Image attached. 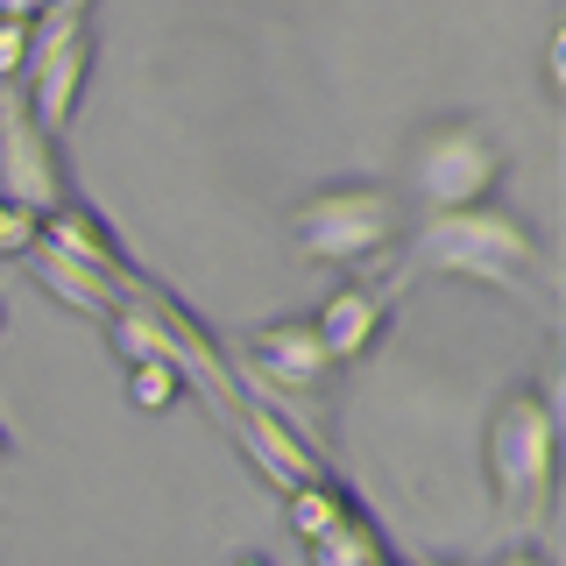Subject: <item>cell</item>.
<instances>
[{"label": "cell", "instance_id": "obj_9", "mask_svg": "<svg viewBox=\"0 0 566 566\" xmlns=\"http://www.w3.org/2000/svg\"><path fill=\"white\" fill-rule=\"evenodd\" d=\"M397 291H403L397 276H376V283H340V291H333L326 305L312 312L318 340L333 347V361H340V368H354V361H368V354H376L382 326H389V305H397Z\"/></svg>", "mask_w": 566, "mask_h": 566}, {"label": "cell", "instance_id": "obj_8", "mask_svg": "<svg viewBox=\"0 0 566 566\" xmlns=\"http://www.w3.org/2000/svg\"><path fill=\"white\" fill-rule=\"evenodd\" d=\"M234 432H241L248 460H255V468L270 474L276 489H297V482H318V474H333L326 447H318V439H312L297 418H283L270 397H255V389L234 403Z\"/></svg>", "mask_w": 566, "mask_h": 566}, {"label": "cell", "instance_id": "obj_11", "mask_svg": "<svg viewBox=\"0 0 566 566\" xmlns=\"http://www.w3.org/2000/svg\"><path fill=\"white\" fill-rule=\"evenodd\" d=\"M35 283H43L57 305H71L78 318H93V326H106V318L128 305V276L93 270V262L64 255V248H43V255H35Z\"/></svg>", "mask_w": 566, "mask_h": 566}, {"label": "cell", "instance_id": "obj_12", "mask_svg": "<svg viewBox=\"0 0 566 566\" xmlns=\"http://www.w3.org/2000/svg\"><path fill=\"white\" fill-rule=\"evenodd\" d=\"M312 559L318 566H376V559H389V538L376 531V517L361 510V495L340 510V524H333L326 538H312Z\"/></svg>", "mask_w": 566, "mask_h": 566}, {"label": "cell", "instance_id": "obj_15", "mask_svg": "<svg viewBox=\"0 0 566 566\" xmlns=\"http://www.w3.org/2000/svg\"><path fill=\"white\" fill-rule=\"evenodd\" d=\"M35 248H43V212L0 191V262H22Z\"/></svg>", "mask_w": 566, "mask_h": 566}, {"label": "cell", "instance_id": "obj_22", "mask_svg": "<svg viewBox=\"0 0 566 566\" xmlns=\"http://www.w3.org/2000/svg\"><path fill=\"white\" fill-rule=\"evenodd\" d=\"M8 453H14V439H8V424H0V468H8Z\"/></svg>", "mask_w": 566, "mask_h": 566}, {"label": "cell", "instance_id": "obj_19", "mask_svg": "<svg viewBox=\"0 0 566 566\" xmlns=\"http://www.w3.org/2000/svg\"><path fill=\"white\" fill-rule=\"evenodd\" d=\"M495 566H553V559H545V545H538V538H524V545H510V553L495 559Z\"/></svg>", "mask_w": 566, "mask_h": 566}, {"label": "cell", "instance_id": "obj_6", "mask_svg": "<svg viewBox=\"0 0 566 566\" xmlns=\"http://www.w3.org/2000/svg\"><path fill=\"white\" fill-rule=\"evenodd\" d=\"M0 191L22 199L35 212L71 199V164H64V135L35 120V106L22 85H0Z\"/></svg>", "mask_w": 566, "mask_h": 566}, {"label": "cell", "instance_id": "obj_2", "mask_svg": "<svg viewBox=\"0 0 566 566\" xmlns=\"http://www.w3.org/2000/svg\"><path fill=\"white\" fill-rule=\"evenodd\" d=\"M482 474H489L503 524H517L524 538L545 545L553 510H559V403L545 376L510 382L495 397L489 432H482Z\"/></svg>", "mask_w": 566, "mask_h": 566}, {"label": "cell", "instance_id": "obj_3", "mask_svg": "<svg viewBox=\"0 0 566 566\" xmlns=\"http://www.w3.org/2000/svg\"><path fill=\"white\" fill-rule=\"evenodd\" d=\"M234 368L255 397H270L283 418H297L318 447H333L340 432V376L347 368L333 361V347L318 340L312 312H283V318H262L234 340Z\"/></svg>", "mask_w": 566, "mask_h": 566}, {"label": "cell", "instance_id": "obj_23", "mask_svg": "<svg viewBox=\"0 0 566 566\" xmlns=\"http://www.w3.org/2000/svg\"><path fill=\"white\" fill-rule=\"evenodd\" d=\"M376 566H403V559H397V553H389V559H376Z\"/></svg>", "mask_w": 566, "mask_h": 566}, {"label": "cell", "instance_id": "obj_18", "mask_svg": "<svg viewBox=\"0 0 566 566\" xmlns=\"http://www.w3.org/2000/svg\"><path fill=\"white\" fill-rule=\"evenodd\" d=\"M93 8H99V0H50V8H43V22H85Z\"/></svg>", "mask_w": 566, "mask_h": 566}, {"label": "cell", "instance_id": "obj_13", "mask_svg": "<svg viewBox=\"0 0 566 566\" xmlns=\"http://www.w3.org/2000/svg\"><path fill=\"white\" fill-rule=\"evenodd\" d=\"M120 368H128V403L149 411V418H164V411H177V403L191 397V376L170 361V354H135V361H120Z\"/></svg>", "mask_w": 566, "mask_h": 566}, {"label": "cell", "instance_id": "obj_14", "mask_svg": "<svg viewBox=\"0 0 566 566\" xmlns=\"http://www.w3.org/2000/svg\"><path fill=\"white\" fill-rule=\"evenodd\" d=\"M354 503V489H340L333 474H318V482H297V489H283V510H291V531L297 538H326L333 524H340V510Z\"/></svg>", "mask_w": 566, "mask_h": 566}, {"label": "cell", "instance_id": "obj_17", "mask_svg": "<svg viewBox=\"0 0 566 566\" xmlns=\"http://www.w3.org/2000/svg\"><path fill=\"white\" fill-rule=\"evenodd\" d=\"M559 57H566V35L545 43V99H553V106H559Z\"/></svg>", "mask_w": 566, "mask_h": 566}, {"label": "cell", "instance_id": "obj_16", "mask_svg": "<svg viewBox=\"0 0 566 566\" xmlns=\"http://www.w3.org/2000/svg\"><path fill=\"white\" fill-rule=\"evenodd\" d=\"M29 50H35V22H0V85H22Z\"/></svg>", "mask_w": 566, "mask_h": 566}, {"label": "cell", "instance_id": "obj_10", "mask_svg": "<svg viewBox=\"0 0 566 566\" xmlns=\"http://www.w3.org/2000/svg\"><path fill=\"white\" fill-rule=\"evenodd\" d=\"M43 248H64V255L93 262V270H114V276H135L142 270V262L128 255V241L114 234V220H106L93 199H78V191H71L64 206L43 212Z\"/></svg>", "mask_w": 566, "mask_h": 566}, {"label": "cell", "instance_id": "obj_21", "mask_svg": "<svg viewBox=\"0 0 566 566\" xmlns=\"http://www.w3.org/2000/svg\"><path fill=\"white\" fill-rule=\"evenodd\" d=\"M227 566H270V559H262V553H234V559H227Z\"/></svg>", "mask_w": 566, "mask_h": 566}, {"label": "cell", "instance_id": "obj_5", "mask_svg": "<svg viewBox=\"0 0 566 566\" xmlns=\"http://www.w3.org/2000/svg\"><path fill=\"white\" fill-rule=\"evenodd\" d=\"M510 156L474 114H432L424 128L411 135V185L432 212H453V206H474V199H495Z\"/></svg>", "mask_w": 566, "mask_h": 566}, {"label": "cell", "instance_id": "obj_24", "mask_svg": "<svg viewBox=\"0 0 566 566\" xmlns=\"http://www.w3.org/2000/svg\"><path fill=\"white\" fill-rule=\"evenodd\" d=\"M0 326H8V297H0Z\"/></svg>", "mask_w": 566, "mask_h": 566}, {"label": "cell", "instance_id": "obj_20", "mask_svg": "<svg viewBox=\"0 0 566 566\" xmlns=\"http://www.w3.org/2000/svg\"><path fill=\"white\" fill-rule=\"evenodd\" d=\"M50 0H0V22H43Z\"/></svg>", "mask_w": 566, "mask_h": 566}, {"label": "cell", "instance_id": "obj_7", "mask_svg": "<svg viewBox=\"0 0 566 566\" xmlns=\"http://www.w3.org/2000/svg\"><path fill=\"white\" fill-rule=\"evenodd\" d=\"M93 57H99V29L93 14L85 22H35V50H29V71H22V93L35 106L43 128L71 135L85 106V85H93Z\"/></svg>", "mask_w": 566, "mask_h": 566}, {"label": "cell", "instance_id": "obj_4", "mask_svg": "<svg viewBox=\"0 0 566 566\" xmlns=\"http://www.w3.org/2000/svg\"><path fill=\"white\" fill-rule=\"evenodd\" d=\"M291 248L318 270H368L403 241V199L382 177H333L291 206Z\"/></svg>", "mask_w": 566, "mask_h": 566}, {"label": "cell", "instance_id": "obj_1", "mask_svg": "<svg viewBox=\"0 0 566 566\" xmlns=\"http://www.w3.org/2000/svg\"><path fill=\"white\" fill-rule=\"evenodd\" d=\"M403 270H432V276H460V283H482V291H503V297H531L545 305L553 291V248H545L538 220L503 199H474V206H453V212H424L418 241H411V262Z\"/></svg>", "mask_w": 566, "mask_h": 566}, {"label": "cell", "instance_id": "obj_25", "mask_svg": "<svg viewBox=\"0 0 566 566\" xmlns=\"http://www.w3.org/2000/svg\"><path fill=\"white\" fill-rule=\"evenodd\" d=\"M432 566H460V559H432Z\"/></svg>", "mask_w": 566, "mask_h": 566}]
</instances>
